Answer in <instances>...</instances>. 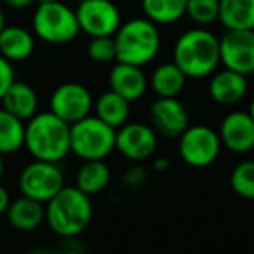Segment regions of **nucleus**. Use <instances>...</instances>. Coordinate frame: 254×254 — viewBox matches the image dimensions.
Instances as JSON below:
<instances>
[{
  "label": "nucleus",
  "instance_id": "obj_1",
  "mask_svg": "<svg viewBox=\"0 0 254 254\" xmlns=\"http://www.w3.org/2000/svg\"><path fill=\"white\" fill-rule=\"evenodd\" d=\"M25 146L37 160L61 162L70 148V124L49 112H37L26 122Z\"/></svg>",
  "mask_w": 254,
  "mask_h": 254
},
{
  "label": "nucleus",
  "instance_id": "obj_2",
  "mask_svg": "<svg viewBox=\"0 0 254 254\" xmlns=\"http://www.w3.org/2000/svg\"><path fill=\"white\" fill-rule=\"evenodd\" d=\"M92 219V202L77 187H63L46 204V223L61 239L78 237Z\"/></svg>",
  "mask_w": 254,
  "mask_h": 254
},
{
  "label": "nucleus",
  "instance_id": "obj_3",
  "mask_svg": "<svg viewBox=\"0 0 254 254\" xmlns=\"http://www.w3.org/2000/svg\"><path fill=\"white\" fill-rule=\"evenodd\" d=\"M173 61L188 78L209 77L221 63L219 39L204 28L188 30L174 44Z\"/></svg>",
  "mask_w": 254,
  "mask_h": 254
},
{
  "label": "nucleus",
  "instance_id": "obj_4",
  "mask_svg": "<svg viewBox=\"0 0 254 254\" xmlns=\"http://www.w3.org/2000/svg\"><path fill=\"white\" fill-rule=\"evenodd\" d=\"M117 61L145 66L160 49V33L157 23L148 18H134L122 23L113 35Z\"/></svg>",
  "mask_w": 254,
  "mask_h": 254
},
{
  "label": "nucleus",
  "instance_id": "obj_5",
  "mask_svg": "<svg viewBox=\"0 0 254 254\" xmlns=\"http://www.w3.org/2000/svg\"><path fill=\"white\" fill-rule=\"evenodd\" d=\"M117 129L96 115L70 126L71 153L80 160H105L115 150Z\"/></svg>",
  "mask_w": 254,
  "mask_h": 254
},
{
  "label": "nucleus",
  "instance_id": "obj_6",
  "mask_svg": "<svg viewBox=\"0 0 254 254\" xmlns=\"http://www.w3.org/2000/svg\"><path fill=\"white\" fill-rule=\"evenodd\" d=\"M32 26L39 39L56 46L71 42L80 33L77 12L66 4H61L60 0L39 4L33 12Z\"/></svg>",
  "mask_w": 254,
  "mask_h": 254
},
{
  "label": "nucleus",
  "instance_id": "obj_7",
  "mask_svg": "<svg viewBox=\"0 0 254 254\" xmlns=\"http://www.w3.org/2000/svg\"><path fill=\"white\" fill-rule=\"evenodd\" d=\"M18 185L21 195L47 204L64 187V176L58 162L33 159V162L25 166L19 173Z\"/></svg>",
  "mask_w": 254,
  "mask_h": 254
},
{
  "label": "nucleus",
  "instance_id": "obj_8",
  "mask_svg": "<svg viewBox=\"0 0 254 254\" xmlns=\"http://www.w3.org/2000/svg\"><path fill=\"white\" fill-rule=\"evenodd\" d=\"M221 145L219 132L209 126H190L180 136L178 152L188 166L207 167L218 159Z\"/></svg>",
  "mask_w": 254,
  "mask_h": 254
},
{
  "label": "nucleus",
  "instance_id": "obj_9",
  "mask_svg": "<svg viewBox=\"0 0 254 254\" xmlns=\"http://www.w3.org/2000/svg\"><path fill=\"white\" fill-rule=\"evenodd\" d=\"M75 12L80 32L89 37L115 35L122 25L120 11L112 0H82Z\"/></svg>",
  "mask_w": 254,
  "mask_h": 254
},
{
  "label": "nucleus",
  "instance_id": "obj_10",
  "mask_svg": "<svg viewBox=\"0 0 254 254\" xmlns=\"http://www.w3.org/2000/svg\"><path fill=\"white\" fill-rule=\"evenodd\" d=\"M49 108L51 112L71 126L84 117L91 115V110L94 108V99L84 84L64 82L58 85L51 94Z\"/></svg>",
  "mask_w": 254,
  "mask_h": 254
},
{
  "label": "nucleus",
  "instance_id": "obj_11",
  "mask_svg": "<svg viewBox=\"0 0 254 254\" xmlns=\"http://www.w3.org/2000/svg\"><path fill=\"white\" fill-rule=\"evenodd\" d=\"M157 143V131L153 126L127 122L117 131L115 150L131 162H143L155 153Z\"/></svg>",
  "mask_w": 254,
  "mask_h": 254
},
{
  "label": "nucleus",
  "instance_id": "obj_12",
  "mask_svg": "<svg viewBox=\"0 0 254 254\" xmlns=\"http://www.w3.org/2000/svg\"><path fill=\"white\" fill-rule=\"evenodd\" d=\"M221 63L239 73H254V30H228L219 40Z\"/></svg>",
  "mask_w": 254,
  "mask_h": 254
},
{
  "label": "nucleus",
  "instance_id": "obj_13",
  "mask_svg": "<svg viewBox=\"0 0 254 254\" xmlns=\"http://www.w3.org/2000/svg\"><path fill=\"white\" fill-rule=\"evenodd\" d=\"M150 122L157 134L180 138L190 127V115L178 98H157L150 105Z\"/></svg>",
  "mask_w": 254,
  "mask_h": 254
},
{
  "label": "nucleus",
  "instance_id": "obj_14",
  "mask_svg": "<svg viewBox=\"0 0 254 254\" xmlns=\"http://www.w3.org/2000/svg\"><path fill=\"white\" fill-rule=\"evenodd\" d=\"M223 146L233 153H247L254 148V120L249 112H230L219 126Z\"/></svg>",
  "mask_w": 254,
  "mask_h": 254
},
{
  "label": "nucleus",
  "instance_id": "obj_15",
  "mask_svg": "<svg viewBox=\"0 0 254 254\" xmlns=\"http://www.w3.org/2000/svg\"><path fill=\"white\" fill-rule=\"evenodd\" d=\"M108 82L110 89L124 96L127 101H138L139 98H143L146 87H148V80H146V75L143 73L141 66L122 63V61H117L113 64L108 75Z\"/></svg>",
  "mask_w": 254,
  "mask_h": 254
},
{
  "label": "nucleus",
  "instance_id": "obj_16",
  "mask_svg": "<svg viewBox=\"0 0 254 254\" xmlns=\"http://www.w3.org/2000/svg\"><path fill=\"white\" fill-rule=\"evenodd\" d=\"M247 92V78L244 73L225 68L216 71L209 82V96L221 106L237 105Z\"/></svg>",
  "mask_w": 254,
  "mask_h": 254
},
{
  "label": "nucleus",
  "instance_id": "obj_17",
  "mask_svg": "<svg viewBox=\"0 0 254 254\" xmlns=\"http://www.w3.org/2000/svg\"><path fill=\"white\" fill-rule=\"evenodd\" d=\"M5 216H7L9 225L14 230L33 232L42 225V221H46V204L21 195L19 198L11 202Z\"/></svg>",
  "mask_w": 254,
  "mask_h": 254
},
{
  "label": "nucleus",
  "instance_id": "obj_18",
  "mask_svg": "<svg viewBox=\"0 0 254 254\" xmlns=\"http://www.w3.org/2000/svg\"><path fill=\"white\" fill-rule=\"evenodd\" d=\"M0 101H2V108L25 122H28L39 110V98L35 89L26 82L14 80Z\"/></svg>",
  "mask_w": 254,
  "mask_h": 254
},
{
  "label": "nucleus",
  "instance_id": "obj_19",
  "mask_svg": "<svg viewBox=\"0 0 254 254\" xmlns=\"http://www.w3.org/2000/svg\"><path fill=\"white\" fill-rule=\"evenodd\" d=\"M35 40L26 28L21 26H5L0 32V54L11 63L28 60L33 54Z\"/></svg>",
  "mask_w": 254,
  "mask_h": 254
},
{
  "label": "nucleus",
  "instance_id": "obj_20",
  "mask_svg": "<svg viewBox=\"0 0 254 254\" xmlns=\"http://www.w3.org/2000/svg\"><path fill=\"white\" fill-rule=\"evenodd\" d=\"M187 75L176 63H164L157 66L150 78L153 92L157 98H178L187 84Z\"/></svg>",
  "mask_w": 254,
  "mask_h": 254
},
{
  "label": "nucleus",
  "instance_id": "obj_21",
  "mask_svg": "<svg viewBox=\"0 0 254 254\" xmlns=\"http://www.w3.org/2000/svg\"><path fill=\"white\" fill-rule=\"evenodd\" d=\"M219 23L226 30H254V0H219Z\"/></svg>",
  "mask_w": 254,
  "mask_h": 254
},
{
  "label": "nucleus",
  "instance_id": "obj_22",
  "mask_svg": "<svg viewBox=\"0 0 254 254\" xmlns=\"http://www.w3.org/2000/svg\"><path fill=\"white\" fill-rule=\"evenodd\" d=\"M110 180H112V173L105 160H84V164L77 171L75 187L91 197L106 190Z\"/></svg>",
  "mask_w": 254,
  "mask_h": 254
},
{
  "label": "nucleus",
  "instance_id": "obj_23",
  "mask_svg": "<svg viewBox=\"0 0 254 254\" xmlns=\"http://www.w3.org/2000/svg\"><path fill=\"white\" fill-rule=\"evenodd\" d=\"M124 96H120L115 91H106L96 99L94 110L96 117H99L101 120H105L106 124H110L112 127L119 129L124 124H127L129 120V113H131V106Z\"/></svg>",
  "mask_w": 254,
  "mask_h": 254
},
{
  "label": "nucleus",
  "instance_id": "obj_24",
  "mask_svg": "<svg viewBox=\"0 0 254 254\" xmlns=\"http://www.w3.org/2000/svg\"><path fill=\"white\" fill-rule=\"evenodd\" d=\"M26 124L9 113L5 108H0V153L11 155L25 146Z\"/></svg>",
  "mask_w": 254,
  "mask_h": 254
},
{
  "label": "nucleus",
  "instance_id": "obj_25",
  "mask_svg": "<svg viewBox=\"0 0 254 254\" xmlns=\"http://www.w3.org/2000/svg\"><path fill=\"white\" fill-rule=\"evenodd\" d=\"M188 0H141L145 18L157 25H173L187 14Z\"/></svg>",
  "mask_w": 254,
  "mask_h": 254
},
{
  "label": "nucleus",
  "instance_id": "obj_26",
  "mask_svg": "<svg viewBox=\"0 0 254 254\" xmlns=\"http://www.w3.org/2000/svg\"><path fill=\"white\" fill-rule=\"evenodd\" d=\"M230 187L239 197L254 200V160H244L233 167Z\"/></svg>",
  "mask_w": 254,
  "mask_h": 254
},
{
  "label": "nucleus",
  "instance_id": "obj_27",
  "mask_svg": "<svg viewBox=\"0 0 254 254\" xmlns=\"http://www.w3.org/2000/svg\"><path fill=\"white\" fill-rule=\"evenodd\" d=\"M187 16L200 26L219 21V0H188Z\"/></svg>",
  "mask_w": 254,
  "mask_h": 254
},
{
  "label": "nucleus",
  "instance_id": "obj_28",
  "mask_svg": "<svg viewBox=\"0 0 254 254\" xmlns=\"http://www.w3.org/2000/svg\"><path fill=\"white\" fill-rule=\"evenodd\" d=\"M87 56L91 61L99 64L117 61V46L113 35L91 37V42L87 46Z\"/></svg>",
  "mask_w": 254,
  "mask_h": 254
},
{
  "label": "nucleus",
  "instance_id": "obj_29",
  "mask_svg": "<svg viewBox=\"0 0 254 254\" xmlns=\"http://www.w3.org/2000/svg\"><path fill=\"white\" fill-rule=\"evenodd\" d=\"M16 80L14 77V66L9 60H5L2 54H0V99L5 94L9 87L12 85V82Z\"/></svg>",
  "mask_w": 254,
  "mask_h": 254
},
{
  "label": "nucleus",
  "instance_id": "obj_30",
  "mask_svg": "<svg viewBox=\"0 0 254 254\" xmlns=\"http://www.w3.org/2000/svg\"><path fill=\"white\" fill-rule=\"evenodd\" d=\"M145 181H146V173H145V169L139 166V162H136V166H132L131 169L124 174V185H126L127 188H131V190L141 188L143 185H145Z\"/></svg>",
  "mask_w": 254,
  "mask_h": 254
},
{
  "label": "nucleus",
  "instance_id": "obj_31",
  "mask_svg": "<svg viewBox=\"0 0 254 254\" xmlns=\"http://www.w3.org/2000/svg\"><path fill=\"white\" fill-rule=\"evenodd\" d=\"M11 195H9V191L5 190L2 185H0V216L5 214L9 209V205H11Z\"/></svg>",
  "mask_w": 254,
  "mask_h": 254
},
{
  "label": "nucleus",
  "instance_id": "obj_32",
  "mask_svg": "<svg viewBox=\"0 0 254 254\" xmlns=\"http://www.w3.org/2000/svg\"><path fill=\"white\" fill-rule=\"evenodd\" d=\"M7 7L11 9H26L35 2V0H2Z\"/></svg>",
  "mask_w": 254,
  "mask_h": 254
},
{
  "label": "nucleus",
  "instance_id": "obj_33",
  "mask_svg": "<svg viewBox=\"0 0 254 254\" xmlns=\"http://www.w3.org/2000/svg\"><path fill=\"white\" fill-rule=\"evenodd\" d=\"M171 162L166 159V157H159V159L153 160V169L157 171V173H166L167 169H169Z\"/></svg>",
  "mask_w": 254,
  "mask_h": 254
},
{
  "label": "nucleus",
  "instance_id": "obj_34",
  "mask_svg": "<svg viewBox=\"0 0 254 254\" xmlns=\"http://www.w3.org/2000/svg\"><path fill=\"white\" fill-rule=\"evenodd\" d=\"M5 28V18H4V11H2V7H0V32Z\"/></svg>",
  "mask_w": 254,
  "mask_h": 254
},
{
  "label": "nucleus",
  "instance_id": "obj_35",
  "mask_svg": "<svg viewBox=\"0 0 254 254\" xmlns=\"http://www.w3.org/2000/svg\"><path fill=\"white\" fill-rule=\"evenodd\" d=\"M2 176H4V155L0 153V180H2Z\"/></svg>",
  "mask_w": 254,
  "mask_h": 254
},
{
  "label": "nucleus",
  "instance_id": "obj_36",
  "mask_svg": "<svg viewBox=\"0 0 254 254\" xmlns=\"http://www.w3.org/2000/svg\"><path fill=\"white\" fill-rule=\"evenodd\" d=\"M249 113H251V117H253V120H254V99H253V103H251V106H249Z\"/></svg>",
  "mask_w": 254,
  "mask_h": 254
},
{
  "label": "nucleus",
  "instance_id": "obj_37",
  "mask_svg": "<svg viewBox=\"0 0 254 254\" xmlns=\"http://www.w3.org/2000/svg\"><path fill=\"white\" fill-rule=\"evenodd\" d=\"M39 4H47V2H54V0H37Z\"/></svg>",
  "mask_w": 254,
  "mask_h": 254
},
{
  "label": "nucleus",
  "instance_id": "obj_38",
  "mask_svg": "<svg viewBox=\"0 0 254 254\" xmlns=\"http://www.w3.org/2000/svg\"><path fill=\"white\" fill-rule=\"evenodd\" d=\"M78 2H82V0H78Z\"/></svg>",
  "mask_w": 254,
  "mask_h": 254
}]
</instances>
